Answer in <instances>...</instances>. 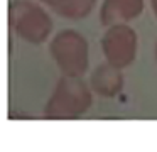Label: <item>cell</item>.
Listing matches in <instances>:
<instances>
[{
  "instance_id": "obj_1",
  "label": "cell",
  "mask_w": 157,
  "mask_h": 152,
  "mask_svg": "<svg viewBox=\"0 0 157 152\" xmlns=\"http://www.w3.org/2000/svg\"><path fill=\"white\" fill-rule=\"evenodd\" d=\"M54 63L64 76L79 78L88 69V41L75 29H63L49 44Z\"/></svg>"
},
{
  "instance_id": "obj_2",
  "label": "cell",
  "mask_w": 157,
  "mask_h": 152,
  "mask_svg": "<svg viewBox=\"0 0 157 152\" xmlns=\"http://www.w3.org/2000/svg\"><path fill=\"white\" fill-rule=\"evenodd\" d=\"M10 25L19 37L31 44H41L52 30L49 14L29 0H14L9 7Z\"/></svg>"
},
{
  "instance_id": "obj_3",
  "label": "cell",
  "mask_w": 157,
  "mask_h": 152,
  "mask_svg": "<svg viewBox=\"0 0 157 152\" xmlns=\"http://www.w3.org/2000/svg\"><path fill=\"white\" fill-rule=\"evenodd\" d=\"M101 49L106 63L123 69L133 63L137 56V34L127 24L110 25L101 37Z\"/></svg>"
},
{
  "instance_id": "obj_4",
  "label": "cell",
  "mask_w": 157,
  "mask_h": 152,
  "mask_svg": "<svg viewBox=\"0 0 157 152\" xmlns=\"http://www.w3.org/2000/svg\"><path fill=\"white\" fill-rule=\"evenodd\" d=\"M91 101L90 90L79 78L64 76L59 80L54 90L48 111L49 115H69V113H83Z\"/></svg>"
},
{
  "instance_id": "obj_5",
  "label": "cell",
  "mask_w": 157,
  "mask_h": 152,
  "mask_svg": "<svg viewBox=\"0 0 157 152\" xmlns=\"http://www.w3.org/2000/svg\"><path fill=\"white\" fill-rule=\"evenodd\" d=\"M144 10V0H103L100 20L103 25H115L137 19Z\"/></svg>"
},
{
  "instance_id": "obj_6",
  "label": "cell",
  "mask_w": 157,
  "mask_h": 152,
  "mask_svg": "<svg viewBox=\"0 0 157 152\" xmlns=\"http://www.w3.org/2000/svg\"><path fill=\"white\" fill-rule=\"evenodd\" d=\"M91 86L101 96H113L123 86V76L118 68L105 63L100 64L91 74Z\"/></svg>"
},
{
  "instance_id": "obj_7",
  "label": "cell",
  "mask_w": 157,
  "mask_h": 152,
  "mask_svg": "<svg viewBox=\"0 0 157 152\" xmlns=\"http://www.w3.org/2000/svg\"><path fill=\"white\" fill-rule=\"evenodd\" d=\"M95 3L96 0H56L49 7L59 17L76 20V19H86L91 14Z\"/></svg>"
},
{
  "instance_id": "obj_8",
  "label": "cell",
  "mask_w": 157,
  "mask_h": 152,
  "mask_svg": "<svg viewBox=\"0 0 157 152\" xmlns=\"http://www.w3.org/2000/svg\"><path fill=\"white\" fill-rule=\"evenodd\" d=\"M150 7H152L154 14H155V17H157V0H150Z\"/></svg>"
},
{
  "instance_id": "obj_9",
  "label": "cell",
  "mask_w": 157,
  "mask_h": 152,
  "mask_svg": "<svg viewBox=\"0 0 157 152\" xmlns=\"http://www.w3.org/2000/svg\"><path fill=\"white\" fill-rule=\"evenodd\" d=\"M41 2H44V3H48V5H51V3H54L56 0H41Z\"/></svg>"
},
{
  "instance_id": "obj_10",
  "label": "cell",
  "mask_w": 157,
  "mask_h": 152,
  "mask_svg": "<svg viewBox=\"0 0 157 152\" xmlns=\"http://www.w3.org/2000/svg\"><path fill=\"white\" fill-rule=\"evenodd\" d=\"M155 59H157V44H155Z\"/></svg>"
}]
</instances>
